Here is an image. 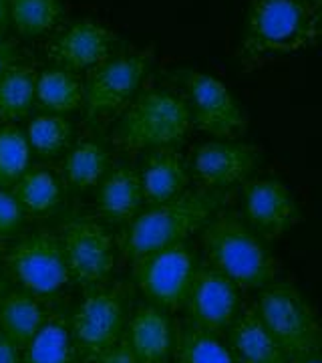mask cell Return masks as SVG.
Instances as JSON below:
<instances>
[{
	"label": "cell",
	"instance_id": "14",
	"mask_svg": "<svg viewBox=\"0 0 322 363\" xmlns=\"http://www.w3.org/2000/svg\"><path fill=\"white\" fill-rule=\"evenodd\" d=\"M260 150L252 143L216 140L197 145L192 156V174L206 190H224L244 184L256 169Z\"/></svg>",
	"mask_w": 322,
	"mask_h": 363
},
{
	"label": "cell",
	"instance_id": "3",
	"mask_svg": "<svg viewBox=\"0 0 322 363\" xmlns=\"http://www.w3.org/2000/svg\"><path fill=\"white\" fill-rule=\"evenodd\" d=\"M228 196L218 190L183 192L176 200L155 204L133 218L123 234L121 248L131 260L161 248L185 242L202 230Z\"/></svg>",
	"mask_w": 322,
	"mask_h": 363
},
{
	"label": "cell",
	"instance_id": "5",
	"mask_svg": "<svg viewBox=\"0 0 322 363\" xmlns=\"http://www.w3.org/2000/svg\"><path fill=\"white\" fill-rule=\"evenodd\" d=\"M192 125V113L183 97L169 91H147L121 117L113 142L127 152L176 147Z\"/></svg>",
	"mask_w": 322,
	"mask_h": 363
},
{
	"label": "cell",
	"instance_id": "35",
	"mask_svg": "<svg viewBox=\"0 0 322 363\" xmlns=\"http://www.w3.org/2000/svg\"><path fill=\"white\" fill-rule=\"evenodd\" d=\"M306 2L312 6V11L321 16V21H322V0H306Z\"/></svg>",
	"mask_w": 322,
	"mask_h": 363
},
{
	"label": "cell",
	"instance_id": "4",
	"mask_svg": "<svg viewBox=\"0 0 322 363\" xmlns=\"http://www.w3.org/2000/svg\"><path fill=\"white\" fill-rule=\"evenodd\" d=\"M254 309L290 363L322 353V323L292 283L274 281L262 286Z\"/></svg>",
	"mask_w": 322,
	"mask_h": 363
},
{
	"label": "cell",
	"instance_id": "2",
	"mask_svg": "<svg viewBox=\"0 0 322 363\" xmlns=\"http://www.w3.org/2000/svg\"><path fill=\"white\" fill-rule=\"evenodd\" d=\"M202 247L207 264L238 289H262L276 281L278 262L240 212L218 210L202 228Z\"/></svg>",
	"mask_w": 322,
	"mask_h": 363
},
{
	"label": "cell",
	"instance_id": "11",
	"mask_svg": "<svg viewBox=\"0 0 322 363\" xmlns=\"http://www.w3.org/2000/svg\"><path fill=\"white\" fill-rule=\"evenodd\" d=\"M244 220L262 240H276L302 220V212L290 188L276 178L244 182Z\"/></svg>",
	"mask_w": 322,
	"mask_h": 363
},
{
	"label": "cell",
	"instance_id": "37",
	"mask_svg": "<svg viewBox=\"0 0 322 363\" xmlns=\"http://www.w3.org/2000/svg\"><path fill=\"white\" fill-rule=\"evenodd\" d=\"M4 295V281H2V277H0V297Z\"/></svg>",
	"mask_w": 322,
	"mask_h": 363
},
{
	"label": "cell",
	"instance_id": "10",
	"mask_svg": "<svg viewBox=\"0 0 322 363\" xmlns=\"http://www.w3.org/2000/svg\"><path fill=\"white\" fill-rule=\"evenodd\" d=\"M151 63V51H135L107 59L91 69L85 83V113L87 117L109 116L121 109L137 93Z\"/></svg>",
	"mask_w": 322,
	"mask_h": 363
},
{
	"label": "cell",
	"instance_id": "28",
	"mask_svg": "<svg viewBox=\"0 0 322 363\" xmlns=\"http://www.w3.org/2000/svg\"><path fill=\"white\" fill-rule=\"evenodd\" d=\"M30 164V145L25 131L13 123L0 125V188L14 186Z\"/></svg>",
	"mask_w": 322,
	"mask_h": 363
},
{
	"label": "cell",
	"instance_id": "7",
	"mask_svg": "<svg viewBox=\"0 0 322 363\" xmlns=\"http://www.w3.org/2000/svg\"><path fill=\"white\" fill-rule=\"evenodd\" d=\"M14 279L35 297H54L71 281L59 236L37 230L23 236L6 255Z\"/></svg>",
	"mask_w": 322,
	"mask_h": 363
},
{
	"label": "cell",
	"instance_id": "17",
	"mask_svg": "<svg viewBox=\"0 0 322 363\" xmlns=\"http://www.w3.org/2000/svg\"><path fill=\"white\" fill-rule=\"evenodd\" d=\"M226 331L236 363H290L254 307L238 313Z\"/></svg>",
	"mask_w": 322,
	"mask_h": 363
},
{
	"label": "cell",
	"instance_id": "38",
	"mask_svg": "<svg viewBox=\"0 0 322 363\" xmlns=\"http://www.w3.org/2000/svg\"><path fill=\"white\" fill-rule=\"evenodd\" d=\"M0 259H2V245H0Z\"/></svg>",
	"mask_w": 322,
	"mask_h": 363
},
{
	"label": "cell",
	"instance_id": "15",
	"mask_svg": "<svg viewBox=\"0 0 322 363\" xmlns=\"http://www.w3.org/2000/svg\"><path fill=\"white\" fill-rule=\"evenodd\" d=\"M115 35L95 21H77L49 47V57L64 71H91L109 59Z\"/></svg>",
	"mask_w": 322,
	"mask_h": 363
},
{
	"label": "cell",
	"instance_id": "27",
	"mask_svg": "<svg viewBox=\"0 0 322 363\" xmlns=\"http://www.w3.org/2000/svg\"><path fill=\"white\" fill-rule=\"evenodd\" d=\"M107 166H109V160L99 143L81 142L64 160L63 172L71 186L85 190L91 186H97L103 180Z\"/></svg>",
	"mask_w": 322,
	"mask_h": 363
},
{
	"label": "cell",
	"instance_id": "32",
	"mask_svg": "<svg viewBox=\"0 0 322 363\" xmlns=\"http://www.w3.org/2000/svg\"><path fill=\"white\" fill-rule=\"evenodd\" d=\"M18 59V45L11 39H0V77Z\"/></svg>",
	"mask_w": 322,
	"mask_h": 363
},
{
	"label": "cell",
	"instance_id": "1",
	"mask_svg": "<svg viewBox=\"0 0 322 363\" xmlns=\"http://www.w3.org/2000/svg\"><path fill=\"white\" fill-rule=\"evenodd\" d=\"M322 40V21L306 0H250L238 59L256 69Z\"/></svg>",
	"mask_w": 322,
	"mask_h": 363
},
{
	"label": "cell",
	"instance_id": "25",
	"mask_svg": "<svg viewBox=\"0 0 322 363\" xmlns=\"http://www.w3.org/2000/svg\"><path fill=\"white\" fill-rule=\"evenodd\" d=\"M11 192L26 214L40 216V214H49L52 208L61 202L63 184L51 169L35 168L26 169Z\"/></svg>",
	"mask_w": 322,
	"mask_h": 363
},
{
	"label": "cell",
	"instance_id": "16",
	"mask_svg": "<svg viewBox=\"0 0 322 363\" xmlns=\"http://www.w3.org/2000/svg\"><path fill=\"white\" fill-rule=\"evenodd\" d=\"M139 182L143 200L155 206L176 200L178 196L188 192L185 188L190 182V174L176 147H159L151 150L143 160Z\"/></svg>",
	"mask_w": 322,
	"mask_h": 363
},
{
	"label": "cell",
	"instance_id": "20",
	"mask_svg": "<svg viewBox=\"0 0 322 363\" xmlns=\"http://www.w3.org/2000/svg\"><path fill=\"white\" fill-rule=\"evenodd\" d=\"M143 192L139 174L131 168H117L105 176L97 192V206L111 222H129L142 206Z\"/></svg>",
	"mask_w": 322,
	"mask_h": 363
},
{
	"label": "cell",
	"instance_id": "13",
	"mask_svg": "<svg viewBox=\"0 0 322 363\" xmlns=\"http://www.w3.org/2000/svg\"><path fill=\"white\" fill-rule=\"evenodd\" d=\"M185 307L190 313L188 321L218 335L240 313V289L212 264H197Z\"/></svg>",
	"mask_w": 322,
	"mask_h": 363
},
{
	"label": "cell",
	"instance_id": "30",
	"mask_svg": "<svg viewBox=\"0 0 322 363\" xmlns=\"http://www.w3.org/2000/svg\"><path fill=\"white\" fill-rule=\"evenodd\" d=\"M25 218V210L11 190H0V236L14 233Z\"/></svg>",
	"mask_w": 322,
	"mask_h": 363
},
{
	"label": "cell",
	"instance_id": "34",
	"mask_svg": "<svg viewBox=\"0 0 322 363\" xmlns=\"http://www.w3.org/2000/svg\"><path fill=\"white\" fill-rule=\"evenodd\" d=\"M6 26H8V4H6V0H0V39H2Z\"/></svg>",
	"mask_w": 322,
	"mask_h": 363
},
{
	"label": "cell",
	"instance_id": "24",
	"mask_svg": "<svg viewBox=\"0 0 322 363\" xmlns=\"http://www.w3.org/2000/svg\"><path fill=\"white\" fill-rule=\"evenodd\" d=\"M23 363H75L77 350L63 315H51L25 347Z\"/></svg>",
	"mask_w": 322,
	"mask_h": 363
},
{
	"label": "cell",
	"instance_id": "29",
	"mask_svg": "<svg viewBox=\"0 0 322 363\" xmlns=\"http://www.w3.org/2000/svg\"><path fill=\"white\" fill-rule=\"evenodd\" d=\"M25 135L30 150L42 157H52L61 154L69 143L71 125L63 116H39L28 123Z\"/></svg>",
	"mask_w": 322,
	"mask_h": 363
},
{
	"label": "cell",
	"instance_id": "19",
	"mask_svg": "<svg viewBox=\"0 0 322 363\" xmlns=\"http://www.w3.org/2000/svg\"><path fill=\"white\" fill-rule=\"evenodd\" d=\"M47 319L45 303L28 291H13L0 297V329L18 347H26Z\"/></svg>",
	"mask_w": 322,
	"mask_h": 363
},
{
	"label": "cell",
	"instance_id": "9",
	"mask_svg": "<svg viewBox=\"0 0 322 363\" xmlns=\"http://www.w3.org/2000/svg\"><path fill=\"white\" fill-rule=\"evenodd\" d=\"M125 293L119 286L93 285L73 315V337L87 359H97L121 339L125 325Z\"/></svg>",
	"mask_w": 322,
	"mask_h": 363
},
{
	"label": "cell",
	"instance_id": "31",
	"mask_svg": "<svg viewBox=\"0 0 322 363\" xmlns=\"http://www.w3.org/2000/svg\"><path fill=\"white\" fill-rule=\"evenodd\" d=\"M95 362L97 363H142L139 359H137V355L133 353V350L129 347L127 339L125 337L119 339L111 350H107L105 353H101Z\"/></svg>",
	"mask_w": 322,
	"mask_h": 363
},
{
	"label": "cell",
	"instance_id": "6",
	"mask_svg": "<svg viewBox=\"0 0 322 363\" xmlns=\"http://www.w3.org/2000/svg\"><path fill=\"white\" fill-rule=\"evenodd\" d=\"M197 269L195 252L188 242L161 248L133 260V277L161 311H178L185 307V298Z\"/></svg>",
	"mask_w": 322,
	"mask_h": 363
},
{
	"label": "cell",
	"instance_id": "26",
	"mask_svg": "<svg viewBox=\"0 0 322 363\" xmlns=\"http://www.w3.org/2000/svg\"><path fill=\"white\" fill-rule=\"evenodd\" d=\"M6 4L8 23L26 39L47 35L57 26L63 14L61 0H6Z\"/></svg>",
	"mask_w": 322,
	"mask_h": 363
},
{
	"label": "cell",
	"instance_id": "21",
	"mask_svg": "<svg viewBox=\"0 0 322 363\" xmlns=\"http://www.w3.org/2000/svg\"><path fill=\"white\" fill-rule=\"evenodd\" d=\"M39 71L28 61H14L0 77V121L8 123L28 116L37 104Z\"/></svg>",
	"mask_w": 322,
	"mask_h": 363
},
{
	"label": "cell",
	"instance_id": "22",
	"mask_svg": "<svg viewBox=\"0 0 322 363\" xmlns=\"http://www.w3.org/2000/svg\"><path fill=\"white\" fill-rule=\"evenodd\" d=\"M85 101V83L61 67L45 69L37 79V104L51 116L75 111Z\"/></svg>",
	"mask_w": 322,
	"mask_h": 363
},
{
	"label": "cell",
	"instance_id": "33",
	"mask_svg": "<svg viewBox=\"0 0 322 363\" xmlns=\"http://www.w3.org/2000/svg\"><path fill=\"white\" fill-rule=\"evenodd\" d=\"M0 363H23L21 362V347L4 333H0Z\"/></svg>",
	"mask_w": 322,
	"mask_h": 363
},
{
	"label": "cell",
	"instance_id": "12",
	"mask_svg": "<svg viewBox=\"0 0 322 363\" xmlns=\"http://www.w3.org/2000/svg\"><path fill=\"white\" fill-rule=\"evenodd\" d=\"M59 240L69 272L81 285H99L111 274L115 264L113 242L99 222H67L61 228Z\"/></svg>",
	"mask_w": 322,
	"mask_h": 363
},
{
	"label": "cell",
	"instance_id": "36",
	"mask_svg": "<svg viewBox=\"0 0 322 363\" xmlns=\"http://www.w3.org/2000/svg\"><path fill=\"white\" fill-rule=\"evenodd\" d=\"M300 363H322V353H316V355H310V357H306L304 362Z\"/></svg>",
	"mask_w": 322,
	"mask_h": 363
},
{
	"label": "cell",
	"instance_id": "23",
	"mask_svg": "<svg viewBox=\"0 0 322 363\" xmlns=\"http://www.w3.org/2000/svg\"><path fill=\"white\" fill-rule=\"evenodd\" d=\"M176 343L173 350L180 363H236L230 347L222 339L192 321L173 323Z\"/></svg>",
	"mask_w": 322,
	"mask_h": 363
},
{
	"label": "cell",
	"instance_id": "18",
	"mask_svg": "<svg viewBox=\"0 0 322 363\" xmlns=\"http://www.w3.org/2000/svg\"><path fill=\"white\" fill-rule=\"evenodd\" d=\"M129 347L142 363H163L173 351V321L155 305H143L129 321Z\"/></svg>",
	"mask_w": 322,
	"mask_h": 363
},
{
	"label": "cell",
	"instance_id": "8",
	"mask_svg": "<svg viewBox=\"0 0 322 363\" xmlns=\"http://www.w3.org/2000/svg\"><path fill=\"white\" fill-rule=\"evenodd\" d=\"M181 85L185 89V104L192 113V123L214 138L232 140L248 128L244 109L240 107L232 91L218 77L188 69L181 71Z\"/></svg>",
	"mask_w": 322,
	"mask_h": 363
}]
</instances>
